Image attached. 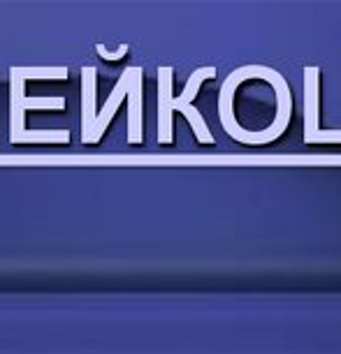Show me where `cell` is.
Segmentation results:
<instances>
[{
	"label": "cell",
	"instance_id": "8",
	"mask_svg": "<svg viewBox=\"0 0 341 354\" xmlns=\"http://www.w3.org/2000/svg\"><path fill=\"white\" fill-rule=\"evenodd\" d=\"M128 49H130L128 45H121V47H119V51H114V53H112V51H107L105 45H95V51L100 53V56L105 58V60H121V58H124L126 53H128Z\"/></svg>",
	"mask_w": 341,
	"mask_h": 354
},
{
	"label": "cell",
	"instance_id": "2",
	"mask_svg": "<svg viewBox=\"0 0 341 354\" xmlns=\"http://www.w3.org/2000/svg\"><path fill=\"white\" fill-rule=\"evenodd\" d=\"M172 67H161L158 70V142L161 144H172V112L179 109L181 114L188 118V123L193 125V132L198 137L200 144H214L209 127H207L202 114L198 112L193 105H181L172 97Z\"/></svg>",
	"mask_w": 341,
	"mask_h": 354
},
{
	"label": "cell",
	"instance_id": "4",
	"mask_svg": "<svg viewBox=\"0 0 341 354\" xmlns=\"http://www.w3.org/2000/svg\"><path fill=\"white\" fill-rule=\"evenodd\" d=\"M144 72H142V67H128V70L121 75L119 79V84L114 86V90L109 93L107 97V102H105V107H102V112L95 116V127H93V144L100 142V137H102V132L107 130V125H109V121H112V116L117 114V109L119 105L124 102V97L128 95V90L132 88V84L137 81L139 77H142Z\"/></svg>",
	"mask_w": 341,
	"mask_h": 354
},
{
	"label": "cell",
	"instance_id": "5",
	"mask_svg": "<svg viewBox=\"0 0 341 354\" xmlns=\"http://www.w3.org/2000/svg\"><path fill=\"white\" fill-rule=\"evenodd\" d=\"M95 67H82V142L93 144L95 127Z\"/></svg>",
	"mask_w": 341,
	"mask_h": 354
},
{
	"label": "cell",
	"instance_id": "3",
	"mask_svg": "<svg viewBox=\"0 0 341 354\" xmlns=\"http://www.w3.org/2000/svg\"><path fill=\"white\" fill-rule=\"evenodd\" d=\"M318 67L304 70V142L307 144H337L339 132H322L318 127Z\"/></svg>",
	"mask_w": 341,
	"mask_h": 354
},
{
	"label": "cell",
	"instance_id": "6",
	"mask_svg": "<svg viewBox=\"0 0 341 354\" xmlns=\"http://www.w3.org/2000/svg\"><path fill=\"white\" fill-rule=\"evenodd\" d=\"M128 142L142 144V79L132 84L128 90Z\"/></svg>",
	"mask_w": 341,
	"mask_h": 354
},
{
	"label": "cell",
	"instance_id": "1",
	"mask_svg": "<svg viewBox=\"0 0 341 354\" xmlns=\"http://www.w3.org/2000/svg\"><path fill=\"white\" fill-rule=\"evenodd\" d=\"M10 142L12 144H70L68 130H26V109H65V97H26V81L10 70Z\"/></svg>",
	"mask_w": 341,
	"mask_h": 354
},
{
	"label": "cell",
	"instance_id": "7",
	"mask_svg": "<svg viewBox=\"0 0 341 354\" xmlns=\"http://www.w3.org/2000/svg\"><path fill=\"white\" fill-rule=\"evenodd\" d=\"M23 81L28 79H68V67H14Z\"/></svg>",
	"mask_w": 341,
	"mask_h": 354
}]
</instances>
